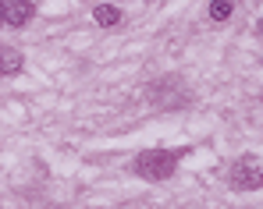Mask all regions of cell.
<instances>
[{
    "instance_id": "2",
    "label": "cell",
    "mask_w": 263,
    "mask_h": 209,
    "mask_svg": "<svg viewBox=\"0 0 263 209\" xmlns=\"http://www.w3.org/2000/svg\"><path fill=\"white\" fill-rule=\"evenodd\" d=\"M228 177H231V184L238 188V192H253V188H263V163L256 156H242L235 167L228 170Z\"/></svg>"
},
{
    "instance_id": "6",
    "label": "cell",
    "mask_w": 263,
    "mask_h": 209,
    "mask_svg": "<svg viewBox=\"0 0 263 209\" xmlns=\"http://www.w3.org/2000/svg\"><path fill=\"white\" fill-rule=\"evenodd\" d=\"M210 18L214 22H228L231 18V0H214L210 4Z\"/></svg>"
},
{
    "instance_id": "4",
    "label": "cell",
    "mask_w": 263,
    "mask_h": 209,
    "mask_svg": "<svg viewBox=\"0 0 263 209\" xmlns=\"http://www.w3.org/2000/svg\"><path fill=\"white\" fill-rule=\"evenodd\" d=\"M92 18H96V25H100V29H114V25L121 22V11H118V7H110V4H100V7L92 11Z\"/></svg>"
},
{
    "instance_id": "5",
    "label": "cell",
    "mask_w": 263,
    "mask_h": 209,
    "mask_svg": "<svg viewBox=\"0 0 263 209\" xmlns=\"http://www.w3.org/2000/svg\"><path fill=\"white\" fill-rule=\"evenodd\" d=\"M22 68V57L14 50H0V75H14Z\"/></svg>"
},
{
    "instance_id": "1",
    "label": "cell",
    "mask_w": 263,
    "mask_h": 209,
    "mask_svg": "<svg viewBox=\"0 0 263 209\" xmlns=\"http://www.w3.org/2000/svg\"><path fill=\"white\" fill-rule=\"evenodd\" d=\"M175 167H178V153H164V149L139 153L135 163H132V170H135L139 177H146V181H164V177L175 174Z\"/></svg>"
},
{
    "instance_id": "3",
    "label": "cell",
    "mask_w": 263,
    "mask_h": 209,
    "mask_svg": "<svg viewBox=\"0 0 263 209\" xmlns=\"http://www.w3.org/2000/svg\"><path fill=\"white\" fill-rule=\"evenodd\" d=\"M0 18H4L11 29H22V25L32 18V4H29V0H0Z\"/></svg>"
},
{
    "instance_id": "7",
    "label": "cell",
    "mask_w": 263,
    "mask_h": 209,
    "mask_svg": "<svg viewBox=\"0 0 263 209\" xmlns=\"http://www.w3.org/2000/svg\"><path fill=\"white\" fill-rule=\"evenodd\" d=\"M260 36H263V22H260Z\"/></svg>"
}]
</instances>
